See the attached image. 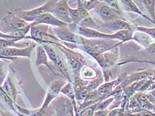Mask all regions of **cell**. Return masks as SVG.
<instances>
[{
  "instance_id": "obj_1",
  "label": "cell",
  "mask_w": 155,
  "mask_h": 116,
  "mask_svg": "<svg viewBox=\"0 0 155 116\" xmlns=\"http://www.w3.org/2000/svg\"><path fill=\"white\" fill-rule=\"evenodd\" d=\"M47 43H51L58 48L65 55L67 62H68L70 68L74 72L75 76H80L81 70L84 66L86 65V62L83 56L78 52L73 51L71 49L66 47L63 45L56 43V42L50 41L48 42Z\"/></svg>"
},
{
  "instance_id": "obj_2",
  "label": "cell",
  "mask_w": 155,
  "mask_h": 116,
  "mask_svg": "<svg viewBox=\"0 0 155 116\" xmlns=\"http://www.w3.org/2000/svg\"><path fill=\"white\" fill-rule=\"evenodd\" d=\"M50 27L45 24H37L33 22V25L30 29L31 37L26 36L25 38H30L33 40L37 43L41 44L47 42L60 41L58 38L54 35L50 33Z\"/></svg>"
},
{
  "instance_id": "obj_3",
  "label": "cell",
  "mask_w": 155,
  "mask_h": 116,
  "mask_svg": "<svg viewBox=\"0 0 155 116\" xmlns=\"http://www.w3.org/2000/svg\"><path fill=\"white\" fill-rule=\"evenodd\" d=\"M56 2L55 0H49L46 2L43 5L38 7L37 8H35L29 10H20V11H15V13L16 15L19 17L27 22H34L38 17L46 12H50L51 7L54 3Z\"/></svg>"
},
{
  "instance_id": "obj_4",
  "label": "cell",
  "mask_w": 155,
  "mask_h": 116,
  "mask_svg": "<svg viewBox=\"0 0 155 116\" xmlns=\"http://www.w3.org/2000/svg\"><path fill=\"white\" fill-rule=\"evenodd\" d=\"M82 42L88 45L94 51L101 54L105 53V52L110 51L121 45L120 42H117L116 40L104 39V38L89 39V38L83 37Z\"/></svg>"
},
{
  "instance_id": "obj_5",
  "label": "cell",
  "mask_w": 155,
  "mask_h": 116,
  "mask_svg": "<svg viewBox=\"0 0 155 116\" xmlns=\"http://www.w3.org/2000/svg\"><path fill=\"white\" fill-rule=\"evenodd\" d=\"M52 31L60 41L78 45H82L83 37L73 32L69 29L68 25L61 27H52Z\"/></svg>"
},
{
  "instance_id": "obj_6",
  "label": "cell",
  "mask_w": 155,
  "mask_h": 116,
  "mask_svg": "<svg viewBox=\"0 0 155 116\" xmlns=\"http://www.w3.org/2000/svg\"><path fill=\"white\" fill-rule=\"evenodd\" d=\"M70 5L67 0H61L55 2L51 7L50 12L59 20L66 24H71L72 20L69 14Z\"/></svg>"
},
{
  "instance_id": "obj_7",
  "label": "cell",
  "mask_w": 155,
  "mask_h": 116,
  "mask_svg": "<svg viewBox=\"0 0 155 116\" xmlns=\"http://www.w3.org/2000/svg\"><path fill=\"white\" fill-rule=\"evenodd\" d=\"M35 47H37L36 42H35L33 44H30L28 47L24 48L10 47L5 48L0 51V56L12 58H15V57H27L30 58L31 52Z\"/></svg>"
},
{
  "instance_id": "obj_8",
  "label": "cell",
  "mask_w": 155,
  "mask_h": 116,
  "mask_svg": "<svg viewBox=\"0 0 155 116\" xmlns=\"http://www.w3.org/2000/svg\"><path fill=\"white\" fill-rule=\"evenodd\" d=\"M2 22L12 29L11 33L22 30L31 23L21 19L16 15L15 12H7V15L2 19Z\"/></svg>"
},
{
  "instance_id": "obj_9",
  "label": "cell",
  "mask_w": 155,
  "mask_h": 116,
  "mask_svg": "<svg viewBox=\"0 0 155 116\" xmlns=\"http://www.w3.org/2000/svg\"><path fill=\"white\" fill-rule=\"evenodd\" d=\"M66 83V82L63 80H57L52 82L48 88L43 104L41 108H47L49 107V105L52 103V101L58 96L62 88L64 86Z\"/></svg>"
},
{
  "instance_id": "obj_10",
  "label": "cell",
  "mask_w": 155,
  "mask_h": 116,
  "mask_svg": "<svg viewBox=\"0 0 155 116\" xmlns=\"http://www.w3.org/2000/svg\"><path fill=\"white\" fill-rule=\"evenodd\" d=\"M34 23L37 24H45L47 25L53 27H61L63 26L68 25V24L65 23L62 21L59 20L58 18L51 13V12H46L41 15L40 17L35 21Z\"/></svg>"
},
{
  "instance_id": "obj_11",
  "label": "cell",
  "mask_w": 155,
  "mask_h": 116,
  "mask_svg": "<svg viewBox=\"0 0 155 116\" xmlns=\"http://www.w3.org/2000/svg\"><path fill=\"white\" fill-rule=\"evenodd\" d=\"M99 15L104 23H108L118 19L122 18V13L111 8L106 4L102 5L99 9Z\"/></svg>"
},
{
  "instance_id": "obj_12",
  "label": "cell",
  "mask_w": 155,
  "mask_h": 116,
  "mask_svg": "<svg viewBox=\"0 0 155 116\" xmlns=\"http://www.w3.org/2000/svg\"><path fill=\"white\" fill-rule=\"evenodd\" d=\"M119 4H120V7L122 11L135 13L137 14V15L143 17V18L146 19L147 20L149 21V22L153 23L154 25H155L154 22L150 18L149 16H147L145 14L140 11V9L139 8V7L137 6V5L133 1V0H119Z\"/></svg>"
},
{
  "instance_id": "obj_13",
  "label": "cell",
  "mask_w": 155,
  "mask_h": 116,
  "mask_svg": "<svg viewBox=\"0 0 155 116\" xmlns=\"http://www.w3.org/2000/svg\"><path fill=\"white\" fill-rule=\"evenodd\" d=\"M153 78V74L149 72L148 71H142L139 72H135L131 74L129 76H127L126 78L123 80L120 84L121 87L124 88L125 86H129L132 83L139 81L142 80H147V79H152Z\"/></svg>"
},
{
  "instance_id": "obj_14",
  "label": "cell",
  "mask_w": 155,
  "mask_h": 116,
  "mask_svg": "<svg viewBox=\"0 0 155 116\" xmlns=\"http://www.w3.org/2000/svg\"><path fill=\"white\" fill-rule=\"evenodd\" d=\"M15 107L19 112L28 116H51L53 114L49 107L47 108H40L38 109H27L19 106V105L15 104Z\"/></svg>"
},
{
  "instance_id": "obj_15",
  "label": "cell",
  "mask_w": 155,
  "mask_h": 116,
  "mask_svg": "<svg viewBox=\"0 0 155 116\" xmlns=\"http://www.w3.org/2000/svg\"><path fill=\"white\" fill-rule=\"evenodd\" d=\"M143 13L145 10L155 23V0H133Z\"/></svg>"
},
{
  "instance_id": "obj_16",
  "label": "cell",
  "mask_w": 155,
  "mask_h": 116,
  "mask_svg": "<svg viewBox=\"0 0 155 116\" xmlns=\"http://www.w3.org/2000/svg\"><path fill=\"white\" fill-rule=\"evenodd\" d=\"M105 27L113 33L121 30H133L131 25L123 19H118L108 23H104Z\"/></svg>"
},
{
  "instance_id": "obj_17",
  "label": "cell",
  "mask_w": 155,
  "mask_h": 116,
  "mask_svg": "<svg viewBox=\"0 0 155 116\" xmlns=\"http://www.w3.org/2000/svg\"><path fill=\"white\" fill-rule=\"evenodd\" d=\"M37 55H36V61H35V64L37 66H39L40 65H45L47 67L52 70V72L53 70L52 69L51 66H50L48 63V57L44 47L42 45H39L37 46Z\"/></svg>"
},
{
  "instance_id": "obj_18",
  "label": "cell",
  "mask_w": 155,
  "mask_h": 116,
  "mask_svg": "<svg viewBox=\"0 0 155 116\" xmlns=\"http://www.w3.org/2000/svg\"><path fill=\"white\" fill-rule=\"evenodd\" d=\"M132 41L137 42V43L139 44L140 46L144 48H147L149 45L153 43V41L149 35L144 33L143 32H133Z\"/></svg>"
},
{
  "instance_id": "obj_19",
  "label": "cell",
  "mask_w": 155,
  "mask_h": 116,
  "mask_svg": "<svg viewBox=\"0 0 155 116\" xmlns=\"http://www.w3.org/2000/svg\"><path fill=\"white\" fill-rule=\"evenodd\" d=\"M2 90L11 98L13 102H15L16 100V89L9 76L6 78L4 84L2 86Z\"/></svg>"
},
{
  "instance_id": "obj_20",
  "label": "cell",
  "mask_w": 155,
  "mask_h": 116,
  "mask_svg": "<svg viewBox=\"0 0 155 116\" xmlns=\"http://www.w3.org/2000/svg\"><path fill=\"white\" fill-rule=\"evenodd\" d=\"M133 31V30H121L113 33L114 40L118 41L122 44L125 42L132 41Z\"/></svg>"
},
{
  "instance_id": "obj_21",
  "label": "cell",
  "mask_w": 155,
  "mask_h": 116,
  "mask_svg": "<svg viewBox=\"0 0 155 116\" xmlns=\"http://www.w3.org/2000/svg\"><path fill=\"white\" fill-rule=\"evenodd\" d=\"M67 99L61 98L56 100L53 102V108L56 113V116H65L66 105Z\"/></svg>"
},
{
  "instance_id": "obj_22",
  "label": "cell",
  "mask_w": 155,
  "mask_h": 116,
  "mask_svg": "<svg viewBox=\"0 0 155 116\" xmlns=\"http://www.w3.org/2000/svg\"><path fill=\"white\" fill-rule=\"evenodd\" d=\"M43 47H44L45 50L47 52V54L48 57V58H50L51 61L54 62V64L55 62H57L58 60L60 58L59 55H58L57 51H56V49L54 48V46L51 43H41Z\"/></svg>"
},
{
  "instance_id": "obj_23",
  "label": "cell",
  "mask_w": 155,
  "mask_h": 116,
  "mask_svg": "<svg viewBox=\"0 0 155 116\" xmlns=\"http://www.w3.org/2000/svg\"><path fill=\"white\" fill-rule=\"evenodd\" d=\"M61 93L66 96L68 98V99H69L72 102L76 101L74 88V85L72 84V82H66L64 84V86L62 88Z\"/></svg>"
},
{
  "instance_id": "obj_24",
  "label": "cell",
  "mask_w": 155,
  "mask_h": 116,
  "mask_svg": "<svg viewBox=\"0 0 155 116\" xmlns=\"http://www.w3.org/2000/svg\"><path fill=\"white\" fill-rule=\"evenodd\" d=\"M80 75L85 80H94L97 77V73L94 68L85 65L80 71Z\"/></svg>"
},
{
  "instance_id": "obj_25",
  "label": "cell",
  "mask_w": 155,
  "mask_h": 116,
  "mask_svg": "<svg viewBox=\"0 0 155 116\" xmlns=\"http://www.w3.org/2000/svg\"><path fill=\"white\" fill-rule=\"evenodd\" d=\"M54 65L58 71L65 77V78L67 80H68L70 82H72L68 70L67 68L66 65L64 63V62L62 61V60L61 58V57H60V58L58 60L57 62L54 63Z\"/></svg>"
},
{
  "instance_id": "obj_26",
  "label": "cell",
  "mask_w": 155,
  "mask_h": 116,
  "mask_svg": "<svg viewBox=\"0 0 155 116\" xmlns=\"http://www.w3.org/2000/svg\"><path fill=\"white\" fill-rule=\"evenodd\" d=\"M115 99V96H110L105 98V99L103 100L98 101L97 104L96 110H107L108 107L112 104V102H114Z\"/></svg>"
},
{
  "instance_id": "obj_27",
  "label": "cell",
  "mask_w": 155,
  "mask_h": 116,
  "mask_svg": "<svg viewBox=\"0 0 155 116\" xmlns=\"http://www.w3.org/2000/svg\"><path fill=\"white\" fill-rule=\"evenodd\" d=\"M77 2L80 3L87 12L94 9L100 3L97 0H77Z\"/></svg>"
},
{
  "instance_id": "obj_28",
  "label": "cell",
  "mask_w": 155,
  "mask_h": 116,
  "mask_svg": "<svg viewBox=\"0 0 155 116\" xmlns=\"http://www.w3.org/2000/svg\"><path fill=\"white\" fill-rule=\"evenodd\" d=\"M97 104V103L91 105L90 106L84 108V110L80 111V112H78L79 116H93L94 111H96Z\"/></svg>"
},
{
  "instance_id": "obj_29",
  "label": "cell",
  "mask_w": 155,
  "mask_h": 116,
  "mask_svg": "<svg viewBox=\"0 0 155 116\" xmlns=\"http://www.w3.org/2000/svg\"><path fill=\"white\" fill-rule=\"evenodd\" d=\"M137 30L138 31H140V32H143L147 34V35H149L152 39L155 40V28L138 26L137 27Z\"/></svg>"
},
{
  "instance_id": "obj_30",
  "label": "cell",
  "mask_w": 155,
  "mask_h": 116,
  "mask_svg": "<svg viewBox=\"0 0 155 116\" xmlns=\"http://www.w3.org/2000/svg\"><path fill=\"white\" fill-rule=\"evenodd\" d=\"M101 2H104L105 4L107 5L109 7H110L111 8L122 13V10L121 9L119 0H102Z\"/></svg>"
},
{
  "instance_id": "obj_31",
  "label": "cell",
  "mask_w": 155,
  "mask_h": 116,
  "mask_svg": "<svg viewBox=\"0 0 155 116\" xmlns=\"http://www.w3.org/2000/svg\"><path fill=\"white\" fill-rule=\"evenodd\" d=\"M65 116H74V107L72 102L69 99L66 100Z\"/></svg>"
},
{
  "instance_id": "obj_32",
  "label": "cell",
  "mask_w": 155,
  "mask_h": 116,
  "mask_svg": "<svg viewBox=\"0 0 155 116\" xmlns=\"http://www.w3.org/2000/svg\"><path fill=\"white\" fill-rule=\"evenodd\" d=\"M0 38H6V39H15L17 41H19V39L16 38L15 37L13 36V35H9V33L2 32V31H0Z\"/></svg>"
},
{
  "instance_id": "obj_33",
  "label": "cell",
  "mask_w": 155,
  "mask_h": 116,
  "mask_svg": "<svg viewBox=\"0 0 155 116\" xmlns=\"http://www.w3.org/2000/svg\"><path fill=\"white\" fill-rule=\"evenodd\" d=\"M109 111V110H96L94 111L93 116H107Z\"/></svg>"
},
{
  "instance_id": "obj_34",
  "label": "cell",
  "mask_w": 155,
  "mask_h": 116,
  "mask_svg": "<svg viewBox=\"0 0 155 116\" xmlns=\"http://www.w3.org/2000/svg\"><path fill=\"white\" fill-rule=\"evenodd\" d=\"M146 50L148 52H149V53L155 56V43L154 42L151 43L149 46L146 48Z\"/></svg>"
},
{
  "instance_id": "obj_35",
  "label": "cell",
  "mask_w": 155,
  "mask_h": 116,
  "mask_svg": "<svg viewBox=\"0 0 155 116\" xmlns=\"http://www.w3.org/2000/svg\"><path fill=\"white\" fill-rule=\"evenodd\" d=\"M5 79V73L3 69V65L0 63V85L3 82V80Z\"/></svg>"
},
{
  "instance_id": "obj_36",
  "label": "cell",
  "mask_w": 155,
  "mask_h": 116,
  "mask_svg": "<svg viewBox=\"0 0 155 116\" xmlns=\"http://www.w3.org/2000/svg\"><path fill=\"white\" fill-rule=\"evenodd\" d=\"M149 93L150 95H152V96H153L154 98H155V88L153 89V90H152L149 91Z\"/></svg>"
},
{
  "instance_id": "obj_37",
  "label": "cell",
  "mask_w": 155,
  "mask_h": 116,
  "mask_svg": "<svg viewBox=\"0 0 155 116\" xmlns=\"http://www.w3.org/2000/svg\"><path fill=\"white\" fill-rule=\"evenodd\" d=\"M127 116H141L139 113H137V114H127Z\"/></svg>"
},
{
  "instance_id": "obj_38",
  "label": "cell",
  "mask_w": 155,
  "mask_h": 116,
  "mask_svg": "<svg viewBox=\"0 0 155 116\" xmlns=\"http://www.w3.org/2000/svg\"><path fill=\"white\" fill-rule=\"evenodd\" d=\"M17 115H18V116H28L27 115H25L23 114L20 113V112H17Z\"/></svg>"
},
{
  "instance_id": "obj_39",
  "label": "cell",
  "mask_w": 155,
  "mask_h": 116,
  "mask_svg": "<svg viewBox=\"0 0 155 116\" xmlns=\"http://www.w3.org/2000/svg\"><path fill=\"white\" fill-rule=\"evenodd\" d=\"M152 111L155 114V101H154V104H153V110Z\"/></svg>"
},
{
  "instance_id": "obj_40",
  "label": "cell",
  "mask_w": 155,
  "mask_h": 116,
  "mask_svg": "<svg viewBox=\"0 0 155 116\" xmlns=\"http://www.w3.org/2000/svg\"><path fill=\"white\" fill-rule=\"evenodd\" d=\"M97 1H99L100 2H101V1H102V0H97Z\"/></svg>"
},
{
  "instance_id": "obj_41",
  "label": "cell",
  "mask_w": 155,
  "mask_h": 116,
  "mask_svg": "<svg viewBox=\"0 0 155 116\" xmlns=\"http://www.w3.org/2000/svg\"><path fill=\"white\" fill-rule=\"evenodd\" d=\"M56 2H58V1H61V0H55Z\"/></svg>"
},
{
  "instance_id": "obj_42",
  "label": "cell",
  "mask_w": 155,
  "mask_h": 116,
  "mask_svg": "<svg viewBox=\"0 0 155 116\" xmlns=\"http://www.w3.org/2000/svg\"><path fill=\"white\" fill-rule=\"evenodd\" d=\"M0 116H2V115H0Z\"/></svg>"
},
{
  "instance_id": "obj_43",
  "label": "cell",
  "mask_w": 155,
  "mask_h": 116,
  "mask_svg": "<svg viewBox=\"0 0 155 116\" xmlns=\"http://www.w3.org/2000/svg\"></svg>"
}]
</instances>
